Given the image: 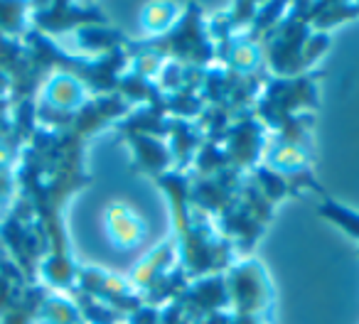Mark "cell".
<instances>
[{"label": "cell", "instance_id": "1", "mask_svg": "<svg viewBox=\"0 0 359 324\" xmlns=\"http://www.w3.org/2000/svg\"><path fill=\"white\" fill-rule=\"evenodd\" d=\"M81 91L79 81L74 79L72 74H57L55 79L47 84V89L42 91V99H45V106L57 111H69L76 108L81 104Z\"/></svg>", "mask_w": 359, "mask_h": 324}, {"label": "cell", "instance_id": "3", "mask_svg": "<svg viewBox=\"0 0 359 324\" xmlns=\"http://www.w3.org/2000/svg\"><path fill=\"white\" fill-rule=\"evenodd\" d=\"M0 258H3V253H0Z\"/></svg>", "mask_w": 359, "mask_h": 324}, {"label": "cell", "instance_id": "2", "mask_svg": "<svg viewBox=\"0 0 359 324\" xmlns=\"http://www.w3.org/2000/svg\"><path fill=\"white\" fill-rule=\"evenodd\" d=\"M109 229H111V236L118 241L121 246H135L143 234V226L138 224V219L130 216L128 209L123 206H114L109 211Z\"/></svg>", "mask_w": 359, "mask_h": 324}]
</instances>
